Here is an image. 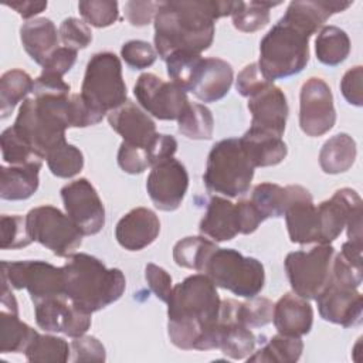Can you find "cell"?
Listing matches in <instances>:
<instances>
[{
	"label": "cell",
	"instance_id": "obj_4",
	"mask_svg": "<svg viewBox=\"0 0 363 363\" xmlns=\"http://www.w3.org/2000/svg\"><path fill=\"white\" fill-rule=\"evenodd\" d=\"M69 95H34L23 101L13 128L41 160L65 140Z\"/></svg>",
	"mask_w": 363,
	"mask_h": 363
},
{
	"label": "cell",
	"instance_id": "obj_44",
	"mask_svg": "<svg viewBox=\"0 0 363 363\" xmlns=\"http://www.w3.org/2000/svg\"><path fill=\"white\" fill-rule=\"evenodd\" d=\"M240 315L248 328H261L272 322L274 303L268 298L252 296L240 303Z\"/></svg>",
	"mask_w": 363,
	"mask_h": 363
},
{
	"label": "cell",
	"instance_id": "obj_33",
	"mask_svg": "<svg viewBox=\"0 0 363 363\" xmlns=\"http://www.w3.org/2000/svg\"><path fill=\"white\" fill-rule=\"evenodd\" d=\"M34 81L31 77L18 68L6 71L0 78V116L6 119L10 116L16 105L33 92Z\"/></svg>",
	"mask_w": 363,
	"mask_h": 363
},
{
	"label": "cell",
	"instance_id": "obj_25",
	"mask_svg": "<svg viewBox=\"0 0 363 363\" xmlns=\"http://www.w3.org/2000/svg\"><path fill=\"white\" fill-rule=\"evenodd\" d=\"M272 322L278 333L301 337L312 329L313 309L305 298L288 292L274 305Z\"/></svg>",
	"mask_w": 363,
	"mask_h": 363
},
{
	"label": "cell",
	"instance_id": "obj_17",
	"mask_svg": "<svg viewBox=\"0 0 363 363\" xmlns=\"http://www.w3.org/2000/svg\"><path fill=\"white\" fill-rule=\"evenodd\" d=\"M35 322L45 332H61L69 337L85 335L91 313L75 306L67 296H54L34 303Z\"/></svg>",
	"mask_w": 363,
	"mask_h": 363
},
{
	"label": "cell",
	"instance_id": "obj_1",
	"mask_svg": "<svg viewBox=\"0 0 363 363\" xmlns=\"http://www.w3.org/2000/svg\"><path fill=\"white\" fill-rule=\"evenodd\" d=\"M167 303L170 342L183 350L217 349L220 295L206 274H194L172 288Z\"/></svg>",
	"mask_w": 363,
	"mask_h": 363
},
{
	"label": "cell",
	"instance_id": "obj_7",
	"mask_svg": "<svg viewBox=\"0 0 363 363\" xmlns=\"http://www.w3.org/2000/svg\"><path fill=\"white\" fill-rule=\"evenodd\" d=\"M79 95L101 116H105L128 101L122 64L113 52L104 51L91 57Z\"/></svg>",
	"mask_w": 363,
	"mask_h": 363
},
{
	"label": "cell",
	"instance_id": "obj_38",
	"mask_svg": "<svg viewBox=\"0 0 363 363\" xmlns=\"http://www.w3.org/2000/svg\"><path fill=\"white\" fill-rule=\"evenodd\" d=\"M281 3L271 1H237L231 14L233 24L242 33H254L269 23V9Z\"/></svg>",
	"mask_w": 363,
	"mask_h": 363
},
{
	"label": "cell",
	"instance_id": "obj_16",
	"mask_svg": "<svg viewBox=\"0 0 363 363\" xmlns=\"http://www.w3.org/2000/svg\"><path fill=\"white\" fill-rule=\"evenodd\" d=\"M323 320L342 325L343 328L362 323L363 296L357 288L330 275L328 285L315 299Z\"/></svg>",
	"mask_w": 363,
	"mask_h": 363
},
{
	"label": "cell",
	"instance_id": "obj_18",
	"mask_svg": "<svg viewBox=\"0 0 363 363\" xmlns=\"http://www.w3.org/2000/svg\"><path fill=\"white\" fill-rule=\"evenodd\" d=\"M240 303L235 299L221 301L217 326V349L234 360L247 359L257 343L255 335L241 319Z\"/></svg>",
	"mask_w": 363,
	"mask_h": 363
},
{
	"label": "cell",
	"instance_id": "obj_47",
	"mask_svg": "<svg viewBox=\"0 0 363 363\" xmlns=\"http://www.w3.org/2000/svg\"><path fill=\"white\" fill-rule=\"evenodd\" d=\"M118 164L129 174L143 173L150 167L147 147H139L128 142H122L118 150Z\"/></svg>",
	"mask_w": 363,
	"mask_h": 363
},
{
	"label": "cell",
	"instance_id": "obj_23",
	"mask_svg": "<svg viewBox=\"0 0 363 363\" xmlns=\"http://www.w3.org/2000/svg\"><path fill=\"white\" fill-rule=\"evenodd\" d=\"M108 122L123 138V142L139 147H149L157 135L153 119L132 101H126L108 113Z\"/></svg>",
	"mask_w": 363,
	"mask_h": 363
},
{
	"label": "cell",
	"instance_id": "obj_5",
	"mask_svg": "<svg viewBox=\"0 0 363 363\" xmlns=\"http://www.w3.org/2000/svg\"><path fill=\"white\" fill-rule=\"evenodd\" d=\"M312 34L311 28L285 13L259 43L257 64L264 77L274 82L299 74L309 61Z\"/></svg>",
	"mask_w": 363,
	"mask_h": 363
},
{
	"label": "cell",
	"instance_id": "obj_12",
	"mask_svg": "<svg viewBox=\"0 0 363 363\" xmlns=\"http://www.w3.org/2000/svg\"><path fill=\"white\" fill-rule=\"evenodd\" d=\"M133 94L140 106L160 121H177L190 104L179 85L163 81L152 72H145L138 78Z\"/></svg>",
	"mask_w": 363,
	"mask_h": 363
},
{
	"label": "cell",
	"instance_id": "obj_50",
	"mask_svg": "<svg viewBox=\"0 0 363 363\" xmlns=\"http://www.w3.org/2000/svg\"><path fill=\"white\" fill-rule=\"evenodd\" d=\"M271 81L264 77L257 62L248 64L242 68V71L237 77L235 88L240 92V95L250 98L259 89H262L265 85H268Z\"/></svg>",
	"mask_w": 363,
	"mask_h": 363
},
{
	"label": "cell",
	"instance_id": "obj_41",
	"mask_svg": "<svg viewBox=\"0 0 363 363\" xmlns=\"http://www.w3.org/2000/svg\"><path fill=\"white\" fill-rule=\"evenodd\" d=\"M0 143L3 160L10 163L11 166H20L34 160H41L35 156L28 143L16 132L13 126L3 130L0 136Z\"/></svg>",
	"mask_w": 363,
	"mask_h": 363
},
{
	"label": "cell",
	"instance_id": "obj_29",
	"mask_svg": "<svg viewBox=\"0 0 363 363\" xmlns=\"http://www.w3.org/2000/svg\"><path fill=\"white\" fill-rule=\"evenodd\" d=\"M41 160H34L20 166L0 167V197L3 200L17 201L30 199L40 184Z\"/></svg>",
	"mask_w": 363,
	"mask_h": 363
},
{
	"label": "cell",
	"instance_id": "obj_30",
	"mask_svg": "<svg viewBox=\"0 0 363 363\" xmlns=\"http://www.w3.org/2000/svg\"><path fill=\"white\" fill-rule=\"evenodd\" d=\"M356 142L347 133H337L328 139L319 152L320 169L328 174L349 170L356 159Z\"/></svg>",
	"mask_w": 363,
	"mask_h": 363
},
{
	"label": "cell",
	"instance_id": "obj_53",
	"mask_svg": "<svg viewBox=\"0 0 363 363\" xmlns=\"http://www.w3.org/2000/svg\"><path fill=\"white\" fill-rule=\"evenodd\" d=\"M362 79H363V68L360 65H356L347 69L340 81L342 95L350 105H354V106L363 105Z\"/></svg>",
	"mask_w": 363,
	"mask_h": 363
},
{
	"label": "cell",
	"instance_id": "obj_13",
	"mask_svg": "<svg viewBox=\"0 0 363 363\" xmlns=\"http://www.w3.org/2000/svg\"><path fill=\"white\" fill-rule=\"evenodd\" d=\"M336 122L333 95L329 85L318 77L306 79L299 94V126L308 136H322Z\"/></svg>",
	"mask_w": 363,
	"mask_h": 363
},
{
	"label": "cell",
	"instance_id": "obj_35",
	"mask_svg": "<svg viewBox=\"0 0 363 363\" xmlns=\"http://www.w3.org/2000/svg\"><path fill=\"white\" fill-rule=\"evenodd\" d=\"M303 350V342L298 336H286V335H275L269 339L267 345H264L254 354L247 357V362H278V363H295L299 360Z\"/></svg>",
	"mask_w": 363,
	"mask_h": 363
},
{
	"label": "cell",
	"instance_id": "obj_48",
	"mask_svg": "<svg viewBox=\"0 0 363 363\" xmlns=\"http://www.w3.org/2000/svg\"><path fill=\"white\" fill-rule=\"evenodd\" d=\"M71 362H105V347L94 336H78L69 345Z\"/></svg>",
	"mask_w": 363,
	"mask_h": 363
},
{
	"label": "cell",
	"instance_id": "obj_20",
	"mask_svg": "<svg viewBox=\"0 0 363 363\" xmlns=\"http://www.w3.org/2000/svg\"><path fill=\"white\" fill-rule=\"evenodd\" d=\"M233 79V67L227 61L200 57L190 74L186 92H191L201 102H216L228 94Z\"/></svg>",
	"mask_w": 363,
	"mask_h": 363
},
{
	"label": "cell",
	"instance_id": "obj_45",
	"mask_svg": "<svg viewBox=\"0 0 363 363\" xmlns=\"http://www.w3.org/2000/svg\"><path fill=\"white\" fill-rule=\"evenodd\" d=\"M121 57L133 69H145L155 64L157 58L156 50L146 41L130 40L121 48Z\"/></svg>",
	"mask_w": 363,
	"mask_h": 363
},
{
	"label": "cell",
	"instance_id": "obj_43",
	"mask_svg": "<svg viewBox=\"0 0 363 363\" xmlns=\"http://www.w3.org/2000/svg\"><path fill=\"white\" fill-rule=\"evenodd\" d=\"M0 231H1V238H0L1 250L24 248L33 242L27 230L26 217L3 214L0 218Z\"/></svg>",
	"mask_w": 363,
	"mask_h": 363
},
{
	"label": "cell",
	"instance_id": "obj_19",
	"mask_svg": "<svg viewBox=\"0 0 363 363\" xmlns=\"http://www.w3.org/2000/svg\"><path fill=\"white\" fill-rule=\"evenodd\" d=\"M285 221L292 242L312 244L319 241L318 214L312 194L299 184L286 186Z\"/></svg>",
	"mask_w": 363,
	"mask_h": 363
},
{
	"label": "cell",
	"instance_id": "obj_8",
	"mask_svg": "<svg viewBox=\"0 0 363 363\" xmlns=\"http://www.w3.org/2000/svg\"><path fill=\"white\" fill-rule=\"evenodd\" d=\"M214 284L242 298L257 296L265 284L261 261L233 248H217L203 271Z\"/></svg>",
	"mask_w": 363,
	"mask_h": 363
},
{
	"label": "cell",
	"instance_id": "obj_51",
	"mask_svg": "<svg viewBox=\"0 0 363 363\" xmlns=\"http://www.w3.org/2000/svg\"><path fill=\"white\" fill-rule=\"evenodd\" d=\"M145 279L150 291L156 295L157 299L167 302L172 292V277L170 274L156 264H146L145 267Z\"/></svg>",
	"mask_w": 363,
	"mask_h": 363
},
{
	"label": "cell",
	"instance_id": "obj_36",
	"mask_svg": "<svg viewBox=\"0 0 363 363\" xmlns=\"http://www.w3.org/2000/svg\"><path fill=\"white\" fill-rule=\"evenodd\" d=\"M179 132L194 140H208L213 138L214 119L211 111L196 102H190L177 119Z\"/></svg>",
	"mask_w": 363,
	"mask_h": 363
},
{
	"label": "cell",
	"instance_id": "obj_52",
	"mask_svg": "<svg viewBox=\"0 0 363 363\" xmlns=\"http://www.w3.org/2000/svg\"><path fill=\"white\" fill-rule=\"evenodd\" d=\"M238 234H251L267 218L259 213L251 200H240L235 204Z\"/></svg>",
	"mask_w": 363,
	"mask_h": 363
},
{
	"label": "cell",
	"instance_id": "obj_54",
	"mask_svg": "<svg viewBox=\"0 0 363 363\" xmlns=\"http://www.w3.org/2000/svg\"><path fill=\"white\" fill-rule=\"evenodd\" d=\"M160 3L157 1H126L125 3V17L136 27H143L155 18Z\"/></svg>",
	"mask_w": 363,
	"mask_h": 363
},
{
	"label": "cell",
	"instance_id": "obj_24",
	"mask_svg": "<svg viewBox=\"0 0 363 363\" xmlns=\"http://www.w3.org/2000/svg\"><path fill=\"white\" fill-rule=\"evenodd\" d=\"M160 233V221L155 211L136 207L126 213L116 224L115 237L128 251H140L150 245Z\"/></svg>",
	"mask_w": 363,
	"mask_h": 363
},
{
	"label": "cell",
	"instance_id": "obj_27",
	"mask_svg": "<svg viewBox=\"0 0 363 363\" xmlns=\"http://www.w3.org/2000/svg\"><path fill=\"white\" fill-rule=\"evenodd\" d=\"M20 40L30 58L44 65L50 55L58 48L60 31H57L55 24L50 18H33L21 26Z\"/></svg>",
	"mask_w": 363,
	"mask_h": 363
},
{
	"label": "cell",
	"instance_id": "obj_34",
	"mask_svg": "<svg viewBox=\"0 0 363 363\" xmlns=\"http://www.w3.org/2000/svg\"><path fill=\"white\" fill-rule=\"evenodd\" d=\"M38 332L18 319V313L0 311V352L23 353Z\"/></svg>",
	"mask_w": 363,
	"mask_h": 363
},
{
	"label": "cell",
	"instance_id": "obj_32",
	"mask_svg": "<svg viewBox=\"0 0 363 363\" xmlns=\"http://www.w3.org/2000/svg\"><path fill=\"white\" fill-rule=\"evenodd\" d=\"M217 248L216 242L204 238L203 235L186 237L174 244L173 259L179 267L203 274L207 261Z\"/></svg>",
	"mask_w": 363,
	"mask_h": 363
},
{
	"label": "cell",
	"instance_id": "obj_37",
	"mask_svg": "<svg viewBox=\"0 0 363 363\" xmlns=\"http://www.w3.org/2000/svg\"><path fill=\"white\" fill-rule=\"evenodd\" d=\"M24 353L33 363H64L69 360L71 347L62 337L37 333Z\"/></svg>",
	"mask_w": 363,
	"mask_h": 363
},
{
	"label": "cell",
	"instance_id": "obj_42",
	"mask_svg": "<svg viewBox=\"0 0 363 363\" xmlns=\"http://www.w3.org/2000/svg\"><path fill=\"white\" fill-rule=\"evenodd\" d=\"M78 10L88 24L98 28L109 27L119 18L118 3L111 0H82Z\"/></svg>",
	"mask_w": 363,
	"mask_h": 363
},
{
	"label": "cell",
	"instance_id": "obj_10",
	"mask_svg": "<svg viewBox=\"0 0 363 363\" xmlns=\"http://www.w3.org/2000/svg\"><path fill=\"white\" fill-rule=\"evenodd\" d=\"M333 257L335 248L330 244L289 252L285 258V271L294 294L305 299H316L329 282Z\"/></svg>",
	"mask_w": 363,
	"mask_h": 363
},
{
	"label": "cell",
	"instance_id": "obj_14",
	"mask_svg": "<svg viewBox=\"0 0 363 363\" xmlns=\"http://www.w3.org/2000/svg\"><path fill=\"white\" fill-rule=\"evenodd\" d=\"M67 216L84 235H95L105 225V207L95 187L85 177L77 179L61 189Z\"/></svg>",
	"mask_w": 363,
	"mask_h": 363
},
{
	"label": "cell",
	"instance_id": "obj_11",
	"mask_svg": "<svg viewBox=\"0 0 363 363\" xmlns=\"http://www.w3.org/2000/svg\"><path fill=\"white\" fill-rule=\"evenodd\" d=\"M1 279L14 289H27L34 303L64 295L62 267L40 259L1 261Z\"/></svg>",
	"mask_w": 363,
	"mask_h": 363
},
{
	"label": "cell",
	"instance_id": "obj_3",
	"mask_svg": "<svg viewBox=\"0 0 363 363\" xmlns=\"http://www.w3.org/2000/svg\"><path fill=\"white\" fill-rule=\"evenodd\" d=\"M64 295L79 309L94 313L116 302L125 292L121 269L106 265L85 252H74L62 267Z\"/></svg>",
	"mask_w": 363,
	"mask_h": 363
},
{
	"label": "cell",
	"instance_id": "obj_55",
	"mask_svg": "<svg viewBox=\"0 0 363 363\" xmlns=\"http://www.w3.org/2000/svg\"><path fill=\"white\" fill-rule=\"evenodd\" d=\"M9 7H11L13 10H16L23 18H31L37 14H40L41 11H44L48 6L47 1H33V0H17V1H11L7 3Z\"/></svg>",
	"mask_w": 363,
	"mask_h": 363
},
{
	"label": "cell",
	"instance_id": "obj_15",
	"mask_svg": "<svg viewBox=\"0 0 363 363\" xmlns=\"http://www.w3.org/2000/svg\"><path fill=\"white\" fill-rule=\"evenodd\" d=\"M189 187V174L182 162L164 159L152 166L146 180L147 194L156 208L174 211L180 207Z\"/></svg>",
	"mask_w": 363,
	"mask_h": 363
},
{
	"label": "cell",
	"instance_id": "obj_6",
	"mask_svg": "<svg viewBox=\"0 0 363 363\" xmlns=\"http://www.w3.org/2000/svg\"><path fill=\"white\" fill-rule=\"evenodd\" d=\"M254 169L240 139L228 138L217 142L211 147L203 182L211 193L237 197L250 190Z\"/></svg>",
	"mask_w": 363,
	"mask_h": 363
},
{
	"label": "cell",
	"instance_id": "obj_31",
	"mask_svg": "<svg viewBox=\"0 0 363 363\" xmlns=\"http://www.w3.org/2000/svg\"><path fill=\"white\" fill-rule=\"evenodd\" d=\"M315 52L322 64L336 67L343 62L350 52L349 35L336 26H325L315 40Z\"/></svg>",
	"mask_w": 363,
	"mask_h": 363
},
{
	"label": "cell",
	"instance_id": "obj_2",
	"mask_svg": "<svg viewBox=\"0 0 363 363\" xmlns=\"http://www.w3.org/2000/svg\"><path fill=\"white\" fill-rule=\"evenodd\" d=\"M237 1H160L155 16V50L162 60L173 52L201 54L214 40V21L231 16Z\"/></svg>",
	"mask_w": 363,
	"mask_h": 363
},
{
	"label": "cell",
	"instance_id": "obj_21",
	"mask_svg": "<svg viewBox=\"0 0 363 363\" xmlns=\"http://www.w3.org/2000/svg\"><path fill=\"white\" fill-rule=\"evenodd\" d=\"M248 109L252 115L250 128L271 132L277 136L284 135L289 108L284 91L274 82L248 98Z\"/></svg>",
	"mask_w": 363,
	"mask_h": 363
},
{
	"label": "cell",
	"instance_id": "obj_49",
	"mask_svg": "<svg viewBox=\"0 0 363 363\" xmlns=\"http://www.w3.org/2000/svg\"><path fill=\"white\" fill-rule=\"evenodd\" d=\"M77 51L68 47H58L43 65V75L62 78L75 64Z\"/></svg>",
	"mask_w": 363,
	"mask_h": 363
},
{
	"label": "cell",
	"instance_id": "obj_28",
	"mask_svg": "<svg viewBox=\"0 0 363 363\" xmlns=\"http://www.w3.org/2000/svg\"><path fill=\"white\" fill-rule=\"evenodd\" d=\"M199 230L213 241L221 242L233 240L238 234L235 204L220 196L211 197Z\"/></svg>",
	"mask_w": 363,
	"mask_h": 363
},
{
	"label": "cell",
	"instance_id": "obj_39",
	"mask_svg": "<svg viewBox=\"0 0 363 363\" xmlns=\"http://www.w3.org/2000/svg\"><path fill=\"white\" fill-rule=\"evenodd\" d=\"M48 169L51 173L61 179H69L77 176L84 167V155L82 152L68 143L64 142L54 147L45 157Z\"/></svg>",
	"mask_w": 363,
	"mask_h": 363
},
{
	"label": "cell",
	"instance_id": "obj_22",
	"mask_svg": "<svg viewBox=\"0 0 363 363\" xmlns=\"http://www.w3.org/2000/svg\"><path fill=\"white\" fill-rule=\"evenodd\" d=\"M362 207L360 196L349 189L343 187L333 193L329 200L322 201L316 206L318 214V228H319V241L318 244H330L335 241L343 228L349 216Z\"/></svg>",
	"mask_w": 363,
	"mask_h": 363
},
{
	"label": "cell",
	"instance_id": "obj_40",
	"mask_svg": "<svg viewBox=\"0 0 363 363\" xmlns=\"http://www.w3.org/2000/svg\"><path fill=\"white\" fill-rule=\"evenodd\" d=\"M251 201L265 218L284 217L286 189L275 183H259L252 190Z\"/></svg>",
	"mask_w": 363,
	"mask_h": 363
},
{
	"label": "cell",
	"instance_id": "obj_46",
	"mask_svg": "<svg viewBox=\"0 0 363 363\" xmlns=\"http://www.w3.org/2000/svg\"><path fill=\"white\" fill-rule=\"evenodd\" d=\"M60 38L65 47L78 51L89 45L92 41V31L82 20L68 17L60 26Z\"/></svg>",
	"mask_w": 363,
	"mask_h": 363
},
{
	"label": "cell",
	"instance_id": "obj_26",
	"mask_svg": "<svg viewBox=\"0 0 363 363\" xmlns=\"http://www.w3.org/2000/svg\"><path fill=\"white\" fill-rule=\"evenodd\" d=\"M240 142L254 167L279 164L288 153V147L281 136L254 128H250L240 138Z\"/></svg>",
	"mask_w": 363,
	"mask_h": 363
},
{
	"label": "cell",
	"instance_id": "obj_9",
	"mask_svg": "<svg viewBox=\"0 0 363 363\" xmlns=\"http://www.w3.org/2000/svg\"><path fill=\"white\" fill-rule=\"evenodd\" d=\"M26 224L33 241L40 242L57 257H69L82 244V233L72 220L54 206L31 208Z\"/></svg>",
	"mask_w": 363,
	"mask_h": 363
}]
</instances>
